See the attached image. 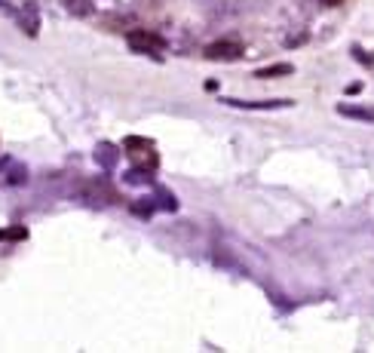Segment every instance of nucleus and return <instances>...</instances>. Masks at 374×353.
<instances>
[{"label": "nucleus", "instance_id": "f257e3e1", "mask_svg": "<svg viewBox=\"0 0 374 353\" xmlns=\"http://www.w3.org/2000/svg\"><path fill=\"white\" fill-rule=\"evenodd\" d=\"M126 44H129L135 53H144V55H153V59H160L166 49V40L160 37V34L147 31V28H138V31H129L126 34Z\"/></svg>", "mask_w": 374, "mask_h": 353}, {"label": "nucleus", "instance_id": "9d476101", "mask_svg": "<svg viewBox=\"0 0 374 353\" xmlns=\"http://www.w3.org/2000/svg\"><path fill=\"white\" fill-rule=\"evenodd\" d=\"M347 93H350V96H356V93H362V83H350V87H347Z\"/></svg>", "mask_w": 374, "mask_h": 353}, {"label": "nucleus", "instance_id": "9b49d317", "mask_svg": "<svg viewBox=\"0 0 374 353\" xmlns=\"http://www.w3.org/2000/svg\"><path fill=\"white\" fill-rule=\"evenodd\" d=\"M319 3H322V6H337L341 0H319Z\"/></svg>", "mask_w": 374, "mask_h": 353}, {"label": "nucleus", "instance_id": "6e6552de", "mask_svg": "<svg viewBox=\"0 0 374 353\" xmlns=\"http://www.w3.org/2000/svg\"><path fill=\"white\" fill-rule=\"evenodd\" d=\"M68 10L74 12V16H89V12H93V3H89V0H68Z\"/></svg>", "mask_w": 374, "mask_h": 353}, {"label": "nucleus", "instance_id": "39448f33", "mask_svg": "<svg viewBox=\"0 0 374 353\" xmlns=\"http://www.w3.org/2000/svg\"><path fill=\"white\" fill-rule=\"evenodd\" d=\"M288 74H294V65H288V62H277V65L255 71V77H261V80H273V77H288Z\"/></svg>", "mask_w": 374, "mask_h": 353}, {"label": "nucleus", "instance_id": "423d86ee", "mask_svg": "<svg viewBox=\"0 0 374 353\" xmlns=\"http://www.w3.org/2000/svg\"><path fill=\"white\" fill-rule=\"evenodd\" d=\"M227 105H234V108H261V111H267V108H288V98H273V102H239V98H224Z\"/></svg>", "mask_w": 374, "mask_h": 353}, {"label": "nucleus", "instance_id": "0eeeda50", "mask_svg": "<svg viewBox=\"0 0 374 353\" xmlns=\"http://www.w3.org/2000/svg\"><path fill=\"white\" fill-rule=\"evenodd\" d=\"M19 16H22V25H25V34H37V28H40V16H37V6L34 3H25V10L19 12Z\"/></svg>", "mask_w": 374, "mask_h": 353}, {"label": "nucleus", "instance_id": "f03ea898", "mask_svg": "<svg viewBox=\"0 0 374 353\" xmlns=\"http://www.w3.org/2000/svg\"><path fill=\"white\" fill-rule=\"evenodd\" d=\"M126 147H132V160H135V166L138 169H144V172H153L157 169V151H153V141L151 138H135V136H129L123 141Z\"/></svg>", "mask_w": 374, "mask_h": 353}, {"label": "nucleus", "instance_id": "20e7f679", "mask_svg": "<svg viewBox=\"0 0 374 353\" xmlns=\"http://www.w3.org/2000/svg\"><path fill=\"white\" fill-rule=\"evenodd\" d=\"M337 114H344V117H350V120H362V123H374V108H371V105L344 102V105H337Z\"/></svg>", "mask_w": 374, "mask_h": 353}, {"label": "nucleus", "instance_id": "1a4fd4ad", "mask_svg": "<svg viewBox=\"0 0 374 353\" xmlns=\"http://www.w3.org/2000/svg\"><path fill=\"white\" fill-rule=\"evenodd\" d=\"M25 237H28L25 228H6V230H0V239H25Z\"/></svg>", "mask_w": 374, "mask_h": 353}, {"label": "nucleus", "instance_id": "7ed1b4c3", "mask_svg": "<svg viewBox=\"0 0 374 353\" xmlns=\"http://www.w3.org/2000/svg\"><path fill=\"white\" fill-rule=\"evenodd\" d=\"M239 55H243V44L236 40H215L206 46V59L212 62H236Z\"/></svg>", "mask_w": 374, "mask_h": 353}]
</instances>
